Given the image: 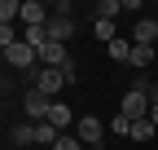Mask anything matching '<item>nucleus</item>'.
<instances>
[{
    "instance_id": "f257e3e1",
    "label": "nucleus",
    "mask_w": 158,
    "mask_h": 150,
    "mask_svg": "<svg viewBox=\"0 0 158 150\" xmlns=\"http://www.w3.org/2000/svg\"><path fill=\"white\" fill-rule=\"evenodd\" d=\"M149 110H154V102H149V93L132 84V88L123 93V106H118V115H127V119L136 124V119H149Z\"/></svg>"
},
{
    "instance_id": "f03ea898",
    "label": "nucleus",
    "mask_w": 158,
    "mask_h": 150,
    "mask_svg": "<svg viewBox=\"0 0 158 150\" xmlns=\"http://www.w3.org/2000/svg\"><path fill=\"white\" fill-rule=\"evenodd\" d=\"M22 110H27V119L44 124L48 110H53V97H48V93H40V88H27V93H22Z\"/></svg>"
},
{
    "instance_id": "7ed1b4c3",
    "label": "nucleus",
    "mask_w": 158,
    "mask_h": 150,
    "mask_svg": "<svg viewBox=\"0 0 158 150\" xmlns=\"http://www.w3.org/2000/svg\"><path fill=\"white\" fill-rule=\"evenodd\" d=\"M5 62H9L13 71H22V75H27V71H35V66H40V53H35L27 40H18L13 49H5Z\"/></svg>"
},
{
    "instance_id": "20e7f679",
    "label": "nucleus",
    "mask_w": 158,
    "mask_h": 150,
    "mask_svg": "<svg viewBox=\"0 0 158 150\" xmlns=\"http://www.w3.org/2000/svg\"><path fill=\"white\" fill-rule=\"evenodd\" d=\"M79 141L84 146H101L106 141V124L97 115H79Z\"/></svg>"
},
{
    "instance_id": "39448f33",
    "label": "nucleus",
    "mask_w": 158,
    "mask_h": 150,
    "mask_svg": "<svg viewBox=\"0 0 158 150\" xmlns=\"http://www.w3.org/2000/svg\"><path fill=\"white\" fill-rule=\"evenodd\" d=\"M40 93H48V97L57 102V93H62L66 88V75H62V66H44V71H40V84H35Z\"/></svg>"
},
{
    "instance_id": "423d86ee",
    "label": "nucleus",
    "mask_w": 158,
    "mask_h": 150,
    "mask_svg": "<svg viewBox=\"0 0 158 150\" xmlns=\"http://www.w3.org/2000/svg\"><path fill=\"white\" fill-rule=\"evenodd\" d=\"M48 18H53V13L40 5V0H22V22H27V27H48Z\"/></svg>"
},
{
    "instance_id": "0eeeda50",
    "label": "nucleus",
    "mask_w": 158,
    "mask_h": 150,
    "mask_svg": "<svg viewBox=\"0 0 158 150\" xmlns=\"http://www.w3.org/2000/svg\"><path fill=\"white\" fill-rule=\"evenodd\" d=\"M44 31H48V40H57V44H66V40H70V31H75V18H57V13H53Z\"/></svg>"
},
{
    "instance_id": "6e6552de",
    "label": "nucleus",
    "mask_w": 158,
    "mask_h": 150,
    "mask_svg": "<svg viewBox=\"0 0 158 150\" xmlns=\"http://www.w3.org/2000/svg\"><path fill=\"white\" fill-rule=\"evenodd\" d=\"M70 58H66V44H57V40H48L44 49H40V66H66Z\"/></svg>"
},
{
    "instance_id": "1a4fd4ad",
    "label": "nucleus",
    "mask_w": 158,
    "mask_h": 150,
    "mask_svg": "<svg viewBox=\"0 0 158 150\" xmlns=\"http://www.w3.org/2000/svg\"><path fill=\"white\" fill-rule=\"evenodd\" d=\"M132 44H158V18H141V22H136Z\"/></svg>"
},
{
    "instance_id": "9d476101",
    "label": "nucleus",
    "mask_w": 158,
    "mask_h": 150,
    "mask_svg": "<svg viewBox=\"0 0 158 150\" xmlns=\"http://www.w3.org/2000/svg\"><path fill=\"white\" fill-rule=\"evenodd\" d=\"M75 115H70V106L66 102H53V110H48V124L57 128V133H66V124H70Z\"/></svg>"
},
{
    "instance_id": "9b49d317",
    "label": "nucleus",
    "mask_w": 158,
    "mask_h": 150,
    "mask_svg": "<svg viewBox=\"0 0 158 150\" xmlns=\"http://www.w3.org/2000/svg\"><path fill=\"white\" fill-rule=\"evenodd\" d=\"M35 141H40V146H44V150H53L57 141H62V133H57V128H53V124L44 119V124H35Z\"/></svg>"
},
{
    "instance_id": "f8f14e48",
    "label": "nucleus",
    "mask_w": 158,
    "mask_h": 150,
    "mask_svg": "<svg viewBox=\"0 0 158 150\" xmlns=\"http://www.w3.org/2000/svg\"><path fill=\"white\" fill-rule=\"evenodd\" d=\"M154 53H158V44H132V66L145 71V66L154 62Z\"/></svg>"
},
{
    "instance_id": "ddd939ff",
    "label": "nucleus",
    "mask_w": 158,
    "mask_h": 150,
    "mask_svg": "<svg viewBox=\"0 0 158 150\" xmlns=\"http://www.w3.org/2000/svg\"><path fill=\"white\" fill-rule=\"evenodd\" d=\"M106 53H110L114 62H127V66H132V40H110Z\"/></svg>"
},
{
    "instance_id": "4468645a",
    "label": "nucleus",
    "mask_w": 158,
    "mask_h": 150,
    "mask_svg": "<svg viewBox=\"0 0 158 150\" xmlns=\"http://www.w3.org/2000/svg\"><path fill=\"white\" fill-rule=\"evenodd\" d=\"M13 18H22V0H0V27H13Z\"/></svg>"
},
{
    "instance_id": "2eb2a0df",
    "label": "nucleus",
    "mask_w": 158,
    "mask_h": 150,
    "mask_svg": "<svg viewBox=\"0 0 158 150\" xmlns=\"http://www.w3.org/2000/svg\"><path fill=\"white\" fill-rule=\"evenodd\" d=\"M118 13H123V5H118V0H101V5H97V22H114Z\"/></svg>"
},
{
    "instance_id": "dca6fc26",
    "label": "nucleus",
    "mask_w": 158,
    "mask_h": 150,
    "mask_svg": "<svg viewBox=\"0 0 158 150\" xmlns=\"http://www.w3.org/2000/svg\"><path fill=\"white\" fill-rule=\"evenodd\" d=\"M154 133H158V124H154V119H136V124H132V141H149Z\"/></svg>"
},
{
    "instance_id": "f3484780",
    "label": "nucleus",
    "mask_w": 158,
    "mask_h": 150,
    "mask_svg": "<svg viewBox=\"0 0 158 150\" xmlns=\"http://www.w3.org/2000/svg\"><path fill=\"white\" fill-rule=\"evenodd\" d=\"M35 141V124H13V146L22 150V146H31Z\"/></svg>"
},
{
    "instance_id": "a211bd4d",
    "label": "nucleus",
    "mask_w": 158,
    "mask_h": 150,
    "mask_svg": "<svg viewBox=\"0 0 158 150\" xmlns=\"http://www.w3.org/2000/svg\"><path fill=\"white\" fill-rule=\"evenodd\" d=\"M92 31H97V40H118V35H114V22H92Z\"/></svg>"
},
{
    "instance_id": "6ab92c4d",
    "label": "nucleus",
    "mask_w": 158,
    "mask_h": 150,
    "mask_svg": "<svg viewBox=\"0 0 158 150\" xmlns=\"http://www.w3.org/2000/svg\"><path fill=\"white\" fill-rule=\"evenodd\" d=\"M114 137H132V119L127 115H114Z\"/></svg>"
},
{
    "instance_id": "aec40b11",
    "label": "nucleus",
    "mask_w": 158,
    "mask_h": 150,
    "mask_svg": "<svg viewBox=\"0 0 158 150\" xmlns=\"http://www.w3.org/2000/svg\"><path fill=\"white\" fill-rule=\"evenodd\" d=\"M79 146H84V141H79V137H66V133H62V141H57L53 150H79Z\"/></svg>"
},
{
    "instance_id": "412c9836",
    "label": "nucleus",
    "mask_w": 158,
    "mask_h": 150,
    "mask_svg": "<svg viewBox=\"0 0 158 150\" xmlns=\"http://www.w3.org/2000/svg\"><path fill=\"white\" fill-rule=\"evenodd\" d=\"M149 119H154V124H158V106H154V110H149Z\"/></svg>"
}]
</instances>
